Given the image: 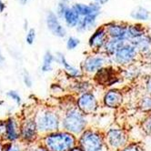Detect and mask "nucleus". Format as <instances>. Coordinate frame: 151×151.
I'll return each instance as SVG.
<instances>
[{"instance_id": "nucleus-1", "label": "nucleus", "mask_w": 151, "mask_h": 151, "mask_svg": "<svg viewBox=\"0 0 151 151\" xmlns=\"http://www.w3.org/2000/svg\"><path fill=\"white\" fill-rule=\"evenodd\" d=\"M89 127L88 116L80 111L75 102L67 106L62 112L61 129L63 130L78 137Z\"/></svg>"}, {"instance_id": "nucleus-2", "label": "nucleus", "mask_w": 151, "mask_h": 151, "mask_svg": "<svg viewBox=\"0 0 151 151\" xmlns=\"http://www.w3.org/2000/svg\"><path fill=\"white\" fill-rule=\"evenodd\" d=\"M41 144L49 151H70L78 146V137L60 129L43 136Z\"/></svg>"}, {"instance_id": "nucleus-3", "label": "nucleus", "mask_w": 151, "mask_h": 151, "mask_svg": "<svg viewBox=\"0 0 151 151\" xmlns=\"http://www.w3.org/2000/svg\"><path fill=\"white\" fill-rule=\"evenodd\" d=\"M62 113L54 109H44L37 112L35 120L39 134L45 136L61 129Z\"/></svg>"}, {"instance_id": "nucleus-4", "label": "nucleus", "mask_w": 151, "mask_h": 151, "mask_svg": "<svg viewBox=\"0 0 151 151\" xmlns=\"http://www.w3.org/2000/svg\"><path fill=\"white\" fill-rule=\"evenodd\" d=\"M78 146L83 151H109L106 143L105 133L93 127H88L78 137Z\"/></svg>"}, {"instance_id": "nucleus-5", "label": "nucleus", "mask_w": 151, "mask_h": 151, "mask_svg": "<svg viewBox=\"0 0 151 151\" xmlns=\"http://www.w3.org/2000/svg\"><path fill=\"white\" fill-rule=\"evenodd\" d=\"M92 80L98 87L106 89L116 88L124 81L120 74V68L115 67L114 65H109L101 68L94 76Z\"/></svg>"}, {"instance_id": "nucleus-6", "label": "nucleus", "mask_w": 151, "mask_h": 151, "mask_svg": "<svg viewBox=\"0 0 151 151\" xmlns=\"http://www.w3.org/2000/svg\"><path fill=\"white\" fill-rule=\"evenodd\" d=\"M109 65H112L111 58L105 55L103 52H91L89 55L85 57L80 63L79 68H81L85 78H93L94 76L101 68Z\"/></svg>"}, {"instance_id": "nucleus-7", "label": "nucleus", "mask_w": 151, "mask_h": 151, "mask_svg": "<svg viewBox=\"0 0 151 151\" xmlns=\"http://www.w3.org/2000/svg\"><path fill=\"white\" fill-rule=\"evenodd\" d=\"M140 60V54L130 42H127L111 58L112 65L118 68H124Z\"/></svg>"}, {"instance_id": "nucleus-8", "label": "nucleus", "mask_w": 151, "mask_h": 151, "mask_svg": "<svg viewBox=\"0 0 151 151\" xmlns=\"http://www.w3.org/2000/svg\"><path fill=\"white\" fill-rule=\"evenodd\" d=\"M104 133L106 143L109 151L120 150L131 141L127 131L119 126H112Z\"/></svg>"}, {"instance_id": "nucleus-9", "label": "nucleus", "mask_w": 151, "mask_h": 151, "mask_svg": "<svg viewBox=\"0 0 151 151\" xmlns=\"http://www.w3.org/2000/svg\"><path fill=\"white\" fill-rule=\"evenodd\" d=\"M101 98L95 88L92 91L75 96V104L78 109L87 116H91L99 111L101 106Z\"/></svg>"}, {"instance_id": "nucleus-10", "label": "nucleus", "mask_w": 151, "mask_h": 151, "mask_svg": "<svg viewBox=\"0 0 151 151\" xmlns=\"http://www.w3.org/2000/svg\"><path fill=\"white\" fill-rule=\"evenodd\" d=\"M124 94L118 88L106 89L101 98V105L106 109L116 110L122 106L124 103Z\"/></svg>"}, {"instance_id": "nucleus-11", "label": "nucleus", "mask_w": 151, "mask_h": 151, "mask_svg": "<svg viewBox=\"0 0 151 151\" xmlns=\"http://www.w3.org/2000/svg\"><path fill=\"white\" fill-rule=\"evenodd\" d=\"M56 61L64 68V71L68 76V78H70L71 81L73 80H78L81 78H84L85 76L81 70L80 68H78L69 63L65 56V54L61 52H58L56 54Z\"/></svg>"}, {"instance_id": "nucleus-12", "label": "nucleus", "mask_w": 151, "mask_h": 151, "mask_svg": "<svg viewBox=\"0 0 151 151\" xmlns=\"http://www.w3.org/2000/svg\"><path fill=\"white\" fill-rule=\"evenodd\" d=\"M109 38V37L107 36V33L104 26L96 28L93 32V34L89 37L88 39V47L91 52H95V53L102 52Z\"/></svg>"}, {"instance_id": "nucleus-13", "label": "nucleus", "mask_w": 151, "mask_h": 151, "mask_svg": "<svg viewBox=\"0 0 151 151\" xmlns=\"http://www.w3.org/2000/svg\"><path fill=\"white\" fill-rule=\"evenodd\" d=\"M95 83L88 78H84L78 80H73L69 85V91L75 96H78L84 93H87L95 89Z\"/></svg>"}, {"instance_id": "nucleus-14", "label": "nucleus", "mask_w": 151, "mask_h": 151, "mask_svg": "<svg viewBox=\"0 0 151 151\" xmlns=\"http://www.w3.org/2000/svg\"><path fill=\"white\" fill-rule=\"evenodd\" d=\"M39 132L37 130V127L35 118H27L24 121L22 127L20 129V137H22L25 141L33 142L37 137Z\"/></svg>"}, {"instance_id": "nucleus-15", "label": "nucleus", "mask_w": 151, "mask_h": 151, "mask_svg": "<svg viewBox=\"0 0 151 151\" xmlns=\"http://www.w3.org/2000/svg\"><path fill=\"white\" fill-rule=\"evenodd\" d=\"M47 26L51 33L58 37H65L67 35V30L59 22L58 17L51 11L47 16Z\"/></svg>"}, {"instance_id": "nucleus-16", "label": "nucleus", "mask_w": 151, "mask_h": 151, "mask_svg": "<svg viewBox=\"0 0 151 151\" xmlns=\"http://www.w3.org/2000/svg\"><path fill=\"white\" fill-rule=\"evenodd\" d=\"M104 27L109 38L126 40L127 24L118 23V22H109L106 24Z\"/></svg>"}, {"instance_id": "nucleus-17", "label": "nucleus", "mask_w": 151, "mask_h": 151, "mask_svg": "<svg viewBox=\"0 0 151 151\" xmlns=\"http://www.w3.org/2000/svg\"><path fill=\"white\" fill-rule=\"evenodd\" d=\"M73 8L78 13L81 17H88V16H96L99 17L101 11V6L98 3H91L88 5L77 3L72 6Z\"/></svg>"}, {"instance_id": "nucleus-18", "label": "nucleus", "mask_w": 151, "mask_h": 151, "mask_svg": "<svg viewBox=\"0 0 151 151\" xmlns=\"http://www.w3.org/2000/svg\"><path fill=\"white\" fill-rule=\"evenodd\" d=\"M120 74L124 80L132 82L137 80L142 76V68L136 63L129 67L120 68Z\"/></svg>"}, {"instance_id": "nucleus-19", "label": "nucleus", "mask_w": 151, "mask_h": 151, "mask_svg": "<svg viewBox=\"0 0 151 151\" xmlns=\"http://www.w3.org/2000/svg\"><path fill=\"white\" fill-rule=\"evenodd\" d=\"M127 41L122 40V39H114V38H109L107 42L103 48V53L106 55L109 58H112L115 54L117 52L121 47H123Z\"/></svg>"}, {"instance_id": "nucleus-20", "label": "nucleus", "mask_w": 151, "mask_h": 151, "mask_svg": "<svg viewBox=\"0 0 151 151\" xmlns=\"http://www.w3.org/2000/svg\"><path fill=\"white\" fill-rule=\"evenodd\" d=\"M147 32L146 28L140 24H132L127 25V34H126V41L132 42L133 40L144 36Z\"/></svg>"}, {"instance_id": "nucleus-21", "label": "nucleus", "mask_w": 151, "mask_h": 151, "mask_svg": "<svg viewBox=\"0 0 151 151\" xmlns=\"http://www.w3.org/2000/svg\"><path fill=\"white\" fill-rule=\"evenodd\" d=\"M130 43H132V44L136 47V48L138 50L139 54L141 55V54H144L147 51L151 49V36L147 33L144 36L133 40Z\"/></svg>"}, {"instance_id": "nucleus-22", "label": "nucleus", "mask_w": 151, "mask_h": 151, "mask_svg": "<svg viewBox=\"0 0 151 151\" xmlns=\"http://www.w3.org/2000/svg\"><path fill=\"white\" fill-rule=\"evenodd\" d=\"M63 19L65 20V23H66V25L68 27H77L81 19V17L73 8V6H71L68 8Z\"/></svg>"}, {"instance_id": "nucleus-23", "label": "nucleus", "mask_w": 151, "mask_h": 151, "mask_svg": "<svg viewBox=\"0 0 151 151\" xmlns=\"http://www.w3.org/2000/svg\"><path fill=\"white\" fill-rule=\"evenodd\" d=\"M96 16H88L81 17L78 27H76L78 32H86L92 30L96 26Z\"/></svg>"}, {"instance_id": "nucleus-24", "label": "nucleus", "mask_w": 151, "mask_h": 151, "mask_svg": "<svg viewBox=\"0 0 151 151\" xmlns=\"http://www.w3.org/2000/svg\"><path fill=\"white\" fill-rule=\"evenodd\" d=\"M6 136L10 141H16L19 137V133L17 131V126L13 118H10L6 122Z\"/></svg>"}, {"instance_id": "nucleus-25", "label": "nucleus", "mask_w": 151, "mask_h": 151, "mask_svg": "<svg viewBox=\"0 0 151 151\" xmlns=\"http://www.w3.org/2000/svg\"><path fill=\"white\" fill-rule=\"evenodd\" d=\"M57 62L56 56H54L51 51H46L44 58H43V63L41 66V71L43 73H47L53 70V64Z\"/></svg>"}, {"instance_id": "nucleus-26", "label": "nucleus", "mask_w": 151, "mask_h": 151, "mask_svg": "<svg viewBox=\"0 0 151 151\" xmlns=\"http://www.w3.org/2000/svg\"><path fill=\"white\" fill-rule=\"evenodd\" d=\"M137 107L141 112L147 115L150 114L151 113V96L147 95V94L143 95L141 98L138 99Z\"/></svg>"}, {"instance_id": "nucleus-27", "label": "nucleus", "mask_w": 151, "mask_h": 151, "mask_svg": "<svg viewBox=\"0 0 151 151\" xmlns=\"http://www.w3.org/2000/svg\"><path fill=\"white\" fill-rule=\"evenodd\" d=\"M131 17L137 21H147L149 19L150 14L146 8L138 6L131 12Z\"/></svg>"}, {"instance_id": "nucleus-28", "label": "nucleus", "mask_w": 151, "mask_h": 151, "mask_svg": "<svg viewBox=\"0 0 151 151\" xmlns=\"http://www.w3.org/2000/svg\"><path fill=\"white\" fill-rule=\"evenodd\" d=\"M140 128L146 136L151 137V113L147 114L143 118V120L140 123Z\"/></svg>"}, {"instance_id": "nucleus-29", "label": "nucleus", "mask_w": 151, "mask_h": 151, "mask_svg": "<svg viewBox=\"0 0 151 151\" xmlns=\"http://www.w3.org/2000/svg\"><path fill=\"white\" fill-rule=\"evenodd\" d=\"M118 151H146L142 143L137 141H130L127 146Z\"/></svg>"}, {"instance_id": "nucleus-30", "label": "nucleus", "mask_w": 151, "mask_h": 151, "mask_svg": "<svg viewBox=\"0 0 151 151\" xmlns=\"http://www.w3.org/2000/svg\"><path fill=\"white\" fill-rule=\"evenodd\" d=\"M79 45L80 40L76 37H69L67 40V48L68 50H75Z\"/></svg>"}, {"instance_id": "nucleus-31", "label": "nucleus", "mask_w": 151, "mask_h": 151, "mask_svg": "<svg viewBox=\"0 0 151 151\" xmlns=\"http://www.w3.org/2000/svg\"><path fill=\"white\" fill-rule=\"evenodd\" d=\"M69 6H67L66 2L65 1H62L58 4V8H57V16L60 18H64V16H65V13L67 12V10Z\"/></svg>"}, {"instance_id": "nucleus-32", "label": "nucleus", "mask_w": 151, "mask_h": 151, "mask_svg": "<svg viewBox=\"0 0 151 151\" xmlns=\"http://www.w3.org/2000/svg\"><path fill=\"white\" fill-rule=\"evenodd\" d=\"M35 39H36V31H35V29H34V28H31V29H29V30H28L27 34L26 41H27V44L32 45V44H33V43H34Z\"/></svg>"}, {"instance_id": "nucleus-33", "label": "nucleus", "mask_w": 151, "mask_h": 151, "mask_svg": "<svg viewBox=\"0 0 151 151\" xmlns=\"http://www.w3.org/2000/svg\"><path fill=\"white\" fill-rule=\"evenodd\" d=\"M144 90L145 94L151 96V75L147 77L144 80Z\"/></svg>"}, {"instance_id": "nucleus-34", "label": "nucleus", "mask_w": 151, "mask_h": 151, "mask_svg": "<svg viewBox=\"0 0 151 151\" xmlns=\"http://www.w3.org/2000/svg\"><path fill=\"white\" fill-rule=\"evenodd\" d=\"M7 95H8V96H10V98H11L17 105H20L21 102H22V99H21V96H20L19 94L17 93L16 91H9V92L7 93Z\"/></svg>"}, {"instance_id": "nucleus-35", "label": "nucleus", "mask_w": 151, "mask_h": 151, "mask_svg": "<svg viewBox=\"0 0 151 151\" xmlns=\"http://www.w3.org/2000/svg\"><path fill=\"white\" fill-rule=\"evenodd\" d=\"M140 60L144 61L145 63L151 64V49L147 51L144 54H141V55H140Z\"/></svg>"}, {"instance_id": "nucleus-36", "label": "nucleus", "mask_w": 151, "mask_h": 151, "mask_svg": "<svg viewBox=\"0 0 151 151\" xmlns=\"http://www.w3.org/2000/svg\"><path fill=\"white\" fill-rule=\"evenodd\" d=\"M26 151H49V150L46 147L43 146L42 144H40V145H37V146L31 147H29Z\"/></svg>"}, {"instance_id": "nucleus-37", "label": "nucleus", "mask_w": 151, "mask_h": 151, "mask_svg": "<svg viewBox=\"0 0 151 151\" xmlns=\"http://www.w3.org/2000/svg\"><path fill=\"white\" fill-rule=\"evenodd\" d=\"M23 80H24V83H25V85L27 86V87H28V88H30L31 86H32V78H30V76H29V74L28 73H27V72H25L24 73V76H23Z\"/></svg>"}, {"instance_id": "nucleus-38", "label": "nucleus", "mask_w": 151, "mask_h": 151, "mask_svg": "<svg viewBox=\"0 0 151 151\" xmlns=\"http://www.w3.org/2000/svg\"><path fill=\"white\" fill-rule=\"evenodd\" d=\"M93 1H94V3H98V4H99L101 6V5H104V4L107 3L109 0H93Z\"/></svg>"}, {"instance_id": "nucleus-39", "label": "nucleus", "mask_w": 151, "mask_h": 151, "mask_svg": "<svg viewBox=\"0 0 151 151\" xmlns=\"http://www.w3.org/2000/svg\"><path fill=\"white\" fill-rule=\"evenodd\" d=\"M8 151H21L20 147H18L17 146H12V147L10 148Z\"/></svg>"}, {"instance_id": "nucleus-40", "label": "nucleus", "mask_w": 151, "mask_h": 151, "mask_svg": "<svg viewBox=\"0 0 151 151\" xmlns=\"http://www.w3.org/2000/svg\"><path fill=\"white\" fill-rule=\"evenodd\" d=\"M70 151H83V150H82V148H81L80 147H78V146H76V147H75L74 148H72Z\"/></svg>"}, {"instance_id": "nucleus-41", "label": "nucleus", "mask_w": 151, "mask_h": 151, "mask_svg": "<svg viewBox=\"0 0 151 151\" xmlns=\"http://www.w3.org/2000/svg\"><path fill=\"white\" fill-rule=\"evenodd\" d=\"M4 61V58L2 56V54H1V51H0V63H2Z\"/></svg>"}, {"instance_id": "nucleus-42", "label": "nucleus", "mask_w": 151, "mask_h": 151, "mask_svg": "<svg viewBox=\"0 0 151 151\" xmlns=\"http://www.w3.org/2000/svg\"><path fill=\"white\" fill-rule=\"evenodd\" d=\"M19 1H20L21 4H26L27 1H29V0H19Z\"/></svg>"}, {"instance_id": "nucleus-43", "label": "nucleus", "mask_w": 151, "mask_h": 151, "mask_svg": "<svg viewBox=\"0 0 151 151\" xmlns=\"http://www.w3.org/2000/svg\"><path fill=\"white\" fill-rule=\"evenodd\" d=\"M63 1H65V2H67V1H68V0H63Z\"/></svg>"}]
</instances>
